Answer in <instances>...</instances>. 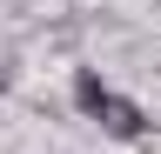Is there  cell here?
Masks as SVG:
<instances>
[{
    "instance_id": "obj_1",
    "label": "cell",
    "mask_w": 161,
    "mask_h": 154,
    "mask_svg": "<svg viewBox=\"0 0 161 154\" xmlns=\"http://www.w3.org/2000/svg\"><path fill=\"white\" fill-rule=\"evenodd\" d=\"M94 121H101V134H108V141H121V147H141V141L154 134L148 107H141V101H128V94H114V87H108V101L94 107Z\"/></svg>"
},
{
    "instance_id": "obj_2",
    "label": "cell",
    "mask_w": 161,
    "mask_h": 154,
    "mask_svg": "<svg viewBox=\"0 0 161 154\" xmlns=\"http://www.w3.org/2000/svg\"><path fill=\"white\" fill-rule=\"evenodd\" d=\"M108 101V81H101V67H74V107L94 121V107Z\"/></svg>"
},
{
    "instance_id": "obj_3",
    "label": "cell",
    "mask_w": 161,
    "mask_h": 154,
    "mask_svg": "<svg viewBox=\"0 0 161 154\" xmlns=\"http://www.w3.org/2000/svg\"><path fill=\"white\" fill-rule=\"evenodd\" d=\"M0 87H14V74H7V67H0Z\"/></svg>"
}]
</instances>
